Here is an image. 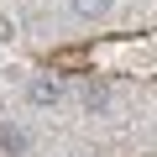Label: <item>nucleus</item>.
<instances>
[{
    "label": "nucleus",
    "instance_id": "obj_1",
    "mask_svg": "<svg viewBox=\"0 0 157 157\" xmlns=\"http://www.w3.org/2000/svg\"><path fill=\"white\" fill-rule=\"evenodd\" d=\"M26 100H32V105H58V100H63V84H58V78H32Z\"/></svg>",
    "mask_w": 157,
    "mask_h": 157
},
{
    "label": "nucleus",
    "instance_id": "obj_2",
    "mask_svg": "<svg viewBox=\"0 0 157 157\" xmlns=\"http://www.w3.org/2000/svg\"><path fill=\"white\" fill-rule=\"evenodd\" d=\"M73 6V16H84V21H100L105 11H110V0H68Z\"/></svg>",
    "mask_w": 157,
    "mask_h": 157
},
{
    "label": "nucleus",
    "instance_id": "obj_3",
    "mask_svg": "<svg viewBox=\"0 0 157 157\" xmlns=\"http://www.w3.org/2000/svg\"><path fill=\"white\" fill-rule=\"evenodd\" d=\"M84 105H89V110H105V105H110V94H105L100 84H84Z\"/></svg>",
    "mask_w": 157,
    "mask_h": 157
}]
</instances>
